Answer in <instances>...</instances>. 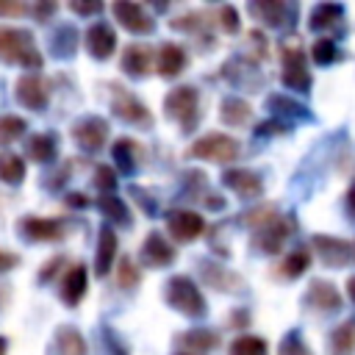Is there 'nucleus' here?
Returning a JSON list of instances; mask_svg holds the SVG:
<instances>
[{"label": "nucleus", "instance_id": "f257e3e1", "mask_svg": "<svg viewBox=\"0 0 355 355\" xmlns=\"http://www.w3.org/2000/svg\"><path fill=\"white\" fill-rule=\"evenodd\" d=\"M164 297H166V305L180 311L183 316L200 319V316L208 313V302H205L202 291L197 288V283L189 275H172L164 283Z\"/></svg>", "mask_w": 355, "mask_h": 355}, {"label": "nucleus", "instance_id": "f03ea898", "mask_svg": "<svg viewBox=\"0 0 355 355\" xmlns=\"http://www.w3.org/2000/svg\"><path fill=\"white\" fill-rule=\"evenodd\" d=\"M0 58L11 64H22L28 69L42 67V53L33 44V33L22 28H6L0 25Z\"/></svg>", "mask_w": 355, "mask_h": 355}, {"label": "nucleus", "instance_id": "7ed1b4c3", "mask_svg": "<svg viewBox=\"0 0 355 355\" xmlns=\"http://www.w3.org/2000/svg\"><path fill=\"white\" fill-rule=\"evenodd\" d=\"M280 64H283V69H280L283 86L308 94L313 78H311V72H308V67H305V53H302V47H300L297 39H286V42L280 44Z\"/></svg>", "mask_w": 355, "mask_h": 355}, {"label": "nucleus", "instance_id": "20e7f679", "mask_svg": "<svg viewBox=\"0 0 355 355\" xmlns=\"http://www.w3.org/2000/svg\"><path fill=\"white\" fill-rule=\"evenodd\" d=\"M164 111L169 119H175L186 133H191L200 122V94L194 86H175L164 97Z\"/></svg>", "mask_w": 355, "mask_h": 355}, {"label": "nucleus", "instance_id": "39448f33", "mask_svg": "<svg viewBox=\"0 0 355 355\" xmlns=\"http://www.w3.org/2000/svg\"><path fill=\"white\" fill-rule=\"evenodd\" d=\"M239 153H241V144L225 133H208L189 147L191 158H202V161H214V164H230L239 158Z\"/></svg>", "mask_w": 355, "mask_h": 355}, {"label": "nucleus", "instance_id": "423d86ee", "mask_svg": "<svg viewBox=\"0 0 355 355\" xmlns=\"http://www.w3.org/2000/svg\"><path fill=\"white\" fill-rule=\"evenodd\" d=\"M294 216L288 214V216H277V219H272L269 225H263L261 230H255L252 233V250L255 252H263V255H277L280 250H283V241L294 233Z\"/></svg>", "mask_w": 355, "mask_h": 355}, {"label": "nucleus", "instance_id": "0eeeda50", "mask_svg": "<svg viewBox=\"0 0 355 355\" xmlns=\"http://www.w3.org/2000/svg\"><path fill=\"white\" fill-rule=\"evenodd\" d=\"M111 111H114L122 122H128V125L147 128V125L153 122L147 105H144L139 97H133V94H130L125 86H119V83H111Z\"/></svg>", "mask_w": 355, "mask_h": 355}, {"label": "nucleus", "instance_id": "6e6552de", "mask_svg": "<svg viewBox=\"0 0 355 355\" xmlns=\"http://www.w3.org/2000/svg\"><path fill=\"white\" fill-rule=\"evenodd\" d=\"M311 247L319 255L322 266H327V269H341L352 258V244L338 236H330V233H313Z\"/></svg>", "mask_w": 355, "mask_h": 355}, {"label": "nucleus", "instance_id": "1a4fd4ad", "mask_svg": "<svg viewBox=\"0 0 355 355\" xmlns=\"http://www.w3.org/2000/svg\"><path fill=\"white\" fill-rule=\"evenodd\" d=\"M72 139L83 153H97L108 139V122L103 116H94V114L80 116L72 125Z\"/></svg>", "mask_w": 355, "mask_h": 355}, {"label": "nucleus", "instance_id": "9d476101", "mask_svg": "<svg viewBox=\"0 0 355 355\" xmlns=\"http://www.w3.org/2000/svg\"><path fill=\"white\" fill-rule=\"evenodd\" d=\"M111 14L116 17V22L125 28V31H130V33H153L155 31V19L144 11V6H139V3H130V0H116L114 6H111Z\"/></svg>", "mask_w": 355, "mask_h": 355}, {"label": "nucleus", "instance_id": "9b49d317", "mask_svg": "<svg viewBox=\"0 0 355 355\" xmlns=\"http://www.w3.org/2000/svg\"><path fill=\"white\" fill-rule=\"evenodd\" d=\"M17 100L25 105V108H31V111H42L44 105H47V100H50V80L47 78H42L39 72H28V75H22L19 80H17Z\"/></svg>", "mask_w": 355, "mask_h": 355}, {"label": "nucleus", "instance_id": "f8f14e48", "mask_svg": "<svg viewBox=\"0 0 355 355\" xmlns=\"http://www.w3.org/2000/svg\"><path fill=\"white\" fill-rule=\"evenodd\" d=\"M200 277H202L205 286H211L216 291H225V294H241L247 288L241 275H236L227 266L214 263V261H200Z\"/></svg>", "mask_w": 355, "mask_h": 355}, {"label": "nucleus", "instance_id": "ddd939ff", "mask_svg": "<svg viewBox=\"0 0 355 355\" xmlns=\"http://www.w3.org/2000/svg\"><path fill=\"white\" fill-rule=\"evenodd\" d=\"M266 111H269L275 119H283V122H288V125H294V122H305V125L316 122V116L311 114L308 105H302L300 100H294V97H288V94H277V92L266 97Z\"/></svg>", "mask_w": 355, "mask_h": 355}, {"label": "nucleus", "instance_id": "4468645a", "mask_svg": "<svg viewBox=\"0 0 355 355\" xmlns=\"http://www.w3.org/2000/svg\"><path fill=\"white\" fill-rule=\"evenodd\" d=\"M305 305L311 311H316V313H338L341 305H344V300H341L338 288L330 280L316 277V280H311V286L305 291Z\"/></svg>", "mask_w": 355, "mask_h": 355}, {"label": "nucleus", "instance_id": "2eb2a0df", "mask_svg": "<svg viewBox=\"0 0 355 355\" xmlns=\"http://www.w3.org/2000/svg\"><path fill=\"white\" fill-rule=\"evenodd\" d=\"M222 75H225V78H227L233 86L247 89V92H258V89L263 86V75L258 72L255 61H244L241 55L230 58V61L222 67Z\"/></svg>", "mask_w": 355, "mask_h": 355}, {"label": "nucleus", "instance_id": "dca6fc26", "mask_svg": "<svg viewBox=\"0 0 355 355\" xmlns=\"http://www.w3.org/2000/svg\"><path fill=\"white\" fill-rule=\"evenodd\" d=\"M139 261L144 266H153V269H164L175 261V247L158 233V230H150L144 244H141V252H139Z\"/></svg>", "mask_w": 355, "mask_h": 355}, {"label": "nucleus", "instance_id": "f3484780", "mask_svg": "<svg viewBox=\"0 0 355 355\" xmlns=\"http://www.w3.org/2000/svg\"><path fill=\"white\" fill-rule=\"evenodd\" d=\"M166 230L172 233L175 241H194L202 230H205V222L197 211H172L166 216Z\"/></svg>", "mask_w": 355, "mask_h": 355}, {"label": "nucleus", "instance_id": "a211bd4d", "mask_svg": "<svg viewBox=\"0 0 355 355\" xmlns=\"http://www.w3.org/2000/svg\"><path fill=\"white\" fill-rule=\"evenodd\" d=\"M19 233L28 241H58L64 239V222L61 219H44V216H25L19 219Z\"/></svg>", "mask_w": 355, "mask_h": 355}, {"label": "nucleus", "instance_id": "6ab92c4d", "mask_svg": "<svg viewBox=\"0 0 355 355\" xmlns=\"http://www.w3.org/2000/svg\"><path fill=\"white\" fill-rule=\"evenodd\" d=\"M222 183L230 191H236L241 200H258L263 194V180L250 169H225Z\"/></svg>", "mask_w": 355, "mask_h": 355}, {"label": "nucleus", "instance_id": "aec40b11", "mask_svg": "<svg viewBox=\"0 0 355 355\" xmlns=\"http://www.w3.org/2000/svg\"><path fill=\"white\" fill-rule=\"evenodd\" d=\"M250 14L269 28H283V25H291L294 19V8L280 0H255L250 3Z\"/></svg>", "mask_w": 355, "mask_h": 355}, {"label": "nucleus", "instance_id": "412c9836", "mask_svg": "<svg viewBox=\"0 0 355 355\" xmlns=\"http://www.w3.org/2000/svg\"><path fill=\"white\" fill-rule=\"evenodd\" d=\"M86 50H89V55H94L97 61L111 58V53L116 50V33H114V28L105 25V22H94V25L86 31Z\"/></svg>", "mask_w": 355, "mask_h": 355}, {"label": "nucleus", "instance_id": "4be33fe9", "mask_svg": "<svg viewBox=\"0 0 355 355\" xmlns=\"http://www.w3.org/2000/svg\"><path fill=\"white\" fill-rule=\"evenodd\" d=\"M153 47L147 44H128L125 53H122V72L130 75V78H147L150 69H153Z\"/></svg>", "mask_w": 355, "mask_h": 355}, {"label": "nucleus", "instance_id": "5701e85b", "mask_svg": "<svg viewBox=\"0 0 355 355\" xmlns=\"http://www.w3.org/2000/svg\"><path fill=\"white\" fill-rule=\"evenodd\" d=\"M186 64H189V55H186V50H183L180 44L164 42V44L158 47V53H155V69H158L161 78H175V75H180V72L186 69Z\"/></svg>", "mask_w": 355, "mask_h": 355}, {"label": "nucleus", "instance_id": "b1692460", "mask_svg": "<svg viewBox=\"0 0 355 355\" xmlns=\"http://www.w3.org/2000/svg\"><path fill=\"white\" fill-rule=\"evenodd\" d=\"M116 233L111 225H103L100 233H97V255H94V275L97 277H105L114 266V258H116Z\"/></svg>", "mask_w": 355, "mask_h": 355}, {"label": "nucleus", "instance_id": "393cba45", "mask_svg": "<svg viewBox=\"0 0 355 355\" xmlns=\"http://www.w3.org/2000/svg\"><path fill=\"white\" fill-rule=\"evenodd\" d=\"M178 347L186 352V355H205V352H211V349H216L219 347V333H214V330H186V333H180L178 336Z\"/></svg>", "mask_w": 355, "mask_h": 355}, {"label": "nucleus", "instance_id": "a878e982", "mask_svg": "<svg viewBox=\"0 0 355 355\" xmlns=\"http://www.w3.org/2000/svg\"><path fill=\"white\" fill-rule=\"evenodd\" d=\"M250 116H252V105H250L244 97L230 94V97H225V100L219 103V119H222L225 125H230V128L247 125Z\"/></svg>", "mask_w": 355, "mask_h": 355}, {"label": "nucleus", "instance_id": "bb28decb", "mask_svg": "<svg viewBox=\"0 0 355 355\" xmlns=\"http://www.w3.org/2000/svg\"><path fill=\"white\" fill-rule=\"evenodd\" d=\"M341 19H344L341 3H316L308 14V28L311 31H327V28H336Z\"/></svg>", "mask_w": 355, "mask_h": 355}, {"label": "nucleus", "instance_id": "cd10ccee", "mask_svg": "<svg viewBox=\"0 0 355 355\" xmlns=\"http://www.w3.org/2000/svg\"><path fill=\"white\" fill-rule=\"evenodd\" d=\"M83 294H86V266L83 263H75L64 275V280H61V300L67 305H78L83 300Z\"/></svg>", "mask_w": 355, "mask_h": 355}, {"label": "nucleus", "instance_id": "c85d7f7f", "mask_svg": "<svg viewBox=\"0 0 355 355\" xmlns=\"http://www.w3.org/2000/svg\"><path fill=\"white\" fill-rule=\"evenodd\" d=\"M111 155H114V164L122 175H133L136 166H139V144L133 139H116L114 147H111Z\"/></svg>", "mask_w": 355, "mask_h": 355}, {"label": "nucleus", "instance_id": "c756f323", "mask_svg": "<svg viewBox=\"0 0 355 355\" xmlns=\"http://www.w3.org/2000/svg\"><path fill=\"white\" fill-rule=\"evenodd\" d=\"M78 50V31L72 25H58L50 36V53L55 58H72Z\"/></svg>", "mask_w": 355, "mask_h": 355}, {"label": "nucleus", "instance_id": "7c9ffc66", "mask_svg": "<svg viewBox=\"0 0 355 355\" xmlns=\"http://www.w3.org/2000/svg\"><path fill=\"white\" fill-rule=\"evenodd\" d=\"M28 155H31V161H36V164H50V161H55V155H58V139H55L53 133H36V136L28 141Z\"/></svg>", "mask_w": 355, "mask_h": 355}, {"label": "nucleus", "instance_id": "2f4dec72", "mask_svg": "<svg viewBox=\"0 0 355 355\" xmlns=\"http://www.w3.org/2000/svg\"><path fill=\"white\" fill-rule=\"evenodd\" d=\"M308 266H311V252H308L305 247H297V250H291V252L280 261L277 275H280L283 280H297L300 275L308 272Z\"/></svg>", "mask_w": 355, "mask_h": 355}, {"label": "nucleus", "instance_id": "473e14b6", "mask_svg": "<svg viewBox=\"0 0 355 355\" xmlns=\"http://www.w3.org/2000/svg\"><path fill=\"white\" fill-rule=\"evenodd\" d=\"M330 349L336 355L355 352V316H349V319H344L341 324L333 327V333H330Z\"/></svg>", "mask_w": 355, "mask_h": 355}, {"label": "nucleus", "instance_id": "72a5a7b5", "mask_svg": "<svg viewBox=\"0 0 355 355\" xmlns=\"http://www.w3.org/2000/svg\"><path fill=\"white\" fill-rule=\"evenodd\" d=\"M55 344H58V352L61 355H86V341L78 333V327H72V324H61L58 327Z\"/></svg>", "mask_w": 355, "mask_h": 355}, {"label": "nucleus", "instance_id": "f704fd0d", "mask_svg": "<svg viewBox=\"0 0 355 355\" xmlns=\"http://www.w3.org/2000/svg\"><path fill=\"white\" fill-rule=\"evenodd\" d=\"M97 208L105 219H111L114 225H130V211L125 205V200H119L116 194H103L97 200Z\"/></svg>", "mask_w": 355, "mask_h": 355}, {"label": "nucleus", "instance_id": "c9c22d12", "mask_svg": "<svg viewBox=\"0 0 355 355\" xmlns=\"http://www.w3.org/2000/svg\"><path fill=\"white\" fill-rule=\"evenodd\" d=\"M0 180L8 186H17L25 180V161L17 153H0Z\"/></svg>", "mask_w": 355, "mask_h": 355}, {"label": "nucleus", "instance_id": "e433bc0d", "mask_svg": "<svg viewBox=\"0 0 355 355\" xmlns=\"http://www.w3.org/2000/svg\"><path fill=\"white\" fill-rule=\"evenodd\" d=\"M230 355H269V344L261 336H239L230 341Z\"/></svg>", "mask_w": 355, "mask_h": 355}, {"label": "nucleus", "instance_id": "4c0bfd02", "mask_svg": "<svg viewBox=\"0 0 355 355\" xmlns=\"http://www.w3.org/2000/svg\"><path fill=\"white\" fill-rule=\"evenodd\" d=\"M311 58L319 67H330V64H336L341 58V50H338V44L333 39H316L311 44Z\"/></svg>", "mask_w": 355, "mask_h": 355}, {"label": "nucleus", "instance_id": "58836bf2", "mask_svg": "<svg viewBox=\"0 0 355 355\" xmlns=\"http://www.w3.org/2000/svg\"><path fill=\"white\" fill-rule=\"evenodd\" d=\"M116 283H119V288H125V291H130V288H136V286L141 283V269H139V263H136L130 255L119 258V266H116Z\"/></svg>", "mask_w": 355, "mask_h": 355}, {"label": "nucleus", "instance_id": "ea45409f", "mask_svg": "<svg viewBox=\"0 0 355 355\" xmlns=\"http://www.w3.org/2000/svg\"><path fill=\"white\" fill-rule=\"evenodd\" d=\"M277 216H280V214H277L275 205H258V208L241 214V225H247V227H252V230H261L263 225H269V222L277 219Z\"/></svg>", "mask_w": 355, "mask_h": 355}, {"label": "nucleus", "instance_id": "a19ab883", "mask_svg": "<svg viewBox=\"0 0 355 355\" xmlns=\"http://www.w3.org/2000/svg\"><path fill=\"white\" fill-rule=\"evenodd\" d=\"M25 130H28V122H25L22 116H11V114L0 116V144H11V141H17Z\"/></svg>", "mask_w": 355, "mask_h": 355}, {"label": "nucleus", "instance_id": "79ce46f5", "mask_svg": "<svg viewBox=\"0 0 355 355\" xmlns=\"http://www.w3.org/2000/svg\"><path fill=\"white\" fill-rule=\"evenodd\" d=\"M277 355H313V352H311V347L305 344V338H302L300 330H288V333L280 338V344H277Z\"/></svg>", "mask_w": 355, "mask_h": 355}, {"label": "nucleus", "instance_id": "37998d69", "mask_svg": "<svg viewBox=\"0 0 355 355\" xmlns=\"http://www.w3.org/2000/svg\"><path fill=\"white\" fill-rule=\"evenodd\" d=\"M169 28H172V31L202 33V28H205V14H202V11H189V14H183V17H175V19L169 22Z\"/></svg>", "mask_w": 355, "mask_h": 355}, {"label": "nucleus", "instance_id": "c03bdc74", "mask_svg": "<svg viewBox=\"0 0 355 355\" xmlns=\"http://www.w3.org/2000/svg\"><path fill=\"white\" fill-rule=\"evenodd\" d=\"M94 186L103 194H114V189H116V172L108 164H97L94 166Z\"/></svg>", "mask_w": 355, "mask_h": 355}, {"label": "nucleus", "instance_id": "a18cd8bd", "mask_svg": "<svg viewBox=\"0 0 355 355\" xmlns=\"http://www.w3.org/2000/svg\"><path fill=\"white\" fill-rule=\"evenodd\" d=\"M291 128H294V125L269 116V119H263L261 125H255V136H261V139H266V136H283V133H291Z\"/></svg>", "mask_w": 355, "mask_h": 355}, {"label": "nucleus", "instance_id": "49530a36", "mask_svg": "<svg viewBox=\"0 0 355 355\" xmlns=\"http://www.w3.org/2000/svg\"><path fill=\"white\" fill-rule=\"evenodd\" d=\"M216 19H219V28L225 31V33H239V11L233 8V6H222L219 11H216Z\"/></svg>", "mask_w": 355, "mask_h": 355}, {"label": "nucleus", "instance_id": "de8ad7c7", "mask_svg": "<svg viewBox=\"0 0 355 355\" xmlns=\"http://www.w3.org/2000/svg\"><path fill=\"white\" fill-rule=\"evenodd\" d=\"M247 42H250V50H252V55H255V64L263 61V58H266V36H263L261 31H250V33H247Z\"/></svg>", "mask_w": 355, "mask_h": 355}, {"label": "nucleus", "instance_id": "09e8293b", "mask_svg": "<svg viewBox=\"0 0 355 355\" xmlns=\"http://www.w3.org/2000/svg\"><path fill=\"white\" fill-rule=\"evenodd\" d=\"M130 197L141 205V211L147 214V216H155V211H158V205L155 202H150V194L141 189V186H130Z\"/></svg>", "mask_w": 355, "mask_h": 355}, {"label": "nucleus", "instance_id": "8fccbe9b", "mask_svg": "<svg viewBox=\"0 0 355 355\" xmlns=\"http://www.w3.org/2000/svg\"><path fill=\"white\" fill-rule=\"evenodd\" d=\"M69 8H72L75 14H80V17H89V14H100V11H103V3H97V0H92V3L69 0Z\"/></svg>", "mask_w": 355, "mask_h": 355}, {"label": "nucleus", "instance_id": "3c124183", "mask_svg": "<svg viewBox=\"0 0 355 355\" xmlns=\"http://www.w3.org/2000/svg\"><path fill=\"white\" fill-rule=\"evenodd\" d=\"M61 263H67V258H64V255H55V258H50V261L42 266V272H39V280H42V283H50V280H53V275L61 269Z\"/></svg>", "mask_w": 355, "mask_h": 355}, {"label": "nucleus", "instance_id": "603ef678", "mask_svg": "<svg viewBox=\"0 0 355 355\" xmlns=\"http://www.w3.org/2000/svg\"><path fill=\"white\" fill-rule=\"evenodd\" d=\"M55 8H58L55 3H36V6L31 8V14H33L39 22H44V19H50V17L55 14Z\"/></svg>", "mask_w": 355, "mask_h": 355}, {"label": "nucleus", "instance_id": "864d4df0", "mask_svg": "<svg viewBox=\"0 0 355 355\" xmlns=\"http://www.w3.org/2000/svg\"><path fill=\"white\" fill-rule=\"evenodd\" d=\"M25 11H28L25 3H6V0H0V17H22Z\"/></svg>", "mask_w": 355, "mask_h": 355}, {"label": "nucleus", "instance_id": "5fc2aeb1", "mask_svg": "<svg viewBox=\"0 0 355 355\" xmlns=\"http://www.w3.org/2000/svg\"><path fill=\"white\" fill-rule=\"evenodd\" d=\"M17 263H19V255H17V252L0 250V275H3V272H8V269H14Z\"/></svg>", "mask_w": 355, "mask_h": 355}, {"label": "nucleus", "instance_id": "6e6d98bb", "mask_svg": "<svg viewBox=\"0 0 355 355\" xmlns=\"http://www.w3.org/2000/svg\"><path fill=\"white\" fill-rule=\"evenodd\" d=\"M64 202H67L69 208H86V205H89V197L80 194V191H69V194L64 197Z\"/></svg>", "mask_w": 355, "mask_h": 355}, {"label": "nucleus", "instance_id": "4d7b16f0", "mask_svg": "<svg viewBox=\"0 0 355 355\" xmlns=\"http://www.w3.org/2000/svg\"><path fill=\"white\" fill-rule=\"evenodd\" d=\"M344 208H347L349 219H355V180H352V186H349L347 194H344Z\"/></svg>", "mask_w": 355, "mask_h": 355}, {"label": "nucleus", "instance_id": "13d9d810", "mask_svg": "<svg viewBox=\"0 0 355 355\" xmlns=\"http://www.w3.org/2000/svg\"><path fill=\"white\" fill-rule=\"evenodd\" d=\"M64 175H69V164H64V166H61V169H58V172H55V175H50V178H53V180H50V183H47V189H58V186H61V183H64Z\"/></svg>", "mask_w": 355, "mask_h": 355}, {"label": "nucleus", "instance_id": "bf43d9fd", "mask_svg": "<svg viewBox=\"0 0 355 355\" xmlns=\"http://www.w3.org/2000/svg\"><path fill=\"white\" fill-rule=\"evenodd\" d=\"M205 208H214V211H219V208H225V200L219 197V194H205Z\"/></svg>", "mask_w": 355, "mask_h": 355}, {"label": "nucleus", "instance_id": "052dcab7", "mask_svg": "<svg viewBox=\"0 0 355 355\" xmlns=\"http://www.w3.org/2000/svg\"><path fill=\"white\" fill-rule=\"evenodd\" d=\"M105 344H108V349L114 347V349H116V355H125V347H119V344H116V336H114V330H105Z\"/></svg>", "mask_w": 355, "mask_h": 355}, {"label": "nucleus", "instance_id": "680f3d73", "mask_svg": "<svg viewBox=\"0 0 355 355\" xmlns=\"http://www.w3.org/2000/svg\"><path fill=\"white\" fill-rule=\"evenodd\" d=\"M247 322H250V316H247L244 311H239L236 316H230V324H239V327H241V324H247Z\"/></svg>", "mask_w": 355, "mask_h": 355}, {"label": "nucleus", "instance_id": "e2e57ef3", "mask_svg": "<svg viewBox=\"0 0 355 355\" xmlns=\"http://www.w3.org/2000/svg\"><path fill=\"white\" fill-rule=\"evenodd\" d=\"M347 294H349V300L355 302V275H349V280H347Z\"/></svg>", "mask_w": 355, "mask_h": 355}, {"label": "nucleus", "instance_id": "0e129e2a", "mask_svg": "<svg viewBox=\"0 0 355 355\" xmlns=\"http://www.w3.org/2000/svg\"><path fill=\"white\" fill-rule=\"evenodd\" d=\"M6 347H8V341L0 336V355H6Z\"/></svg>", "mask_w": 355, "mask_h": 355}, {"label": "nucleus", "instance_id": "69168bd1", "mask_svg": "<svg viewBox=\"0 0 355 355\" xmlns=\"http://www.w3.org/2000/svg\"><path fill=\"white\" fill-rule=\"evenodd\" d=\"M352 258H355V241H352Z\"/></svg>", "mask_w": 355, "mask_h": 355}, {"label": "nucleus", "instance_id": "338daca9", "mask_svg": "<svg viewBox=\"0 0 355 355\" xmlns=\"http://www.w3.org/2000/svg\"><path fill=\"white\" fill-rule=\"evenodd\" d=\"M178 355H186V352H178Z\"/></svg>", "mask_w": 355, "mask_h": 355}]
</instances>
